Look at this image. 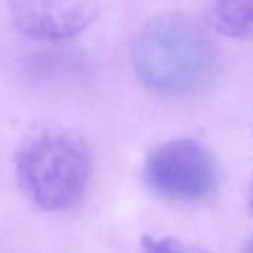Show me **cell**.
Returning a JSON list of instances; mask_svg holds the SVG:
<instances>
[{
    "instance_id": "7a4b0ae2",
    "label": "cell",
    "mask_w": 253,
    "mask_h": 253,
    "mask_svg": "<svg viewBox=\"0 0 253 253\" xmlns=\"http://www.w3.org/2000/svg\"><path fill=\"white\" fill-rule=\"evenodd\" d=\"M92 163L86 143L63 130H45L23 143L15 171L21 189L42 210L63 211L85 194Z\"/></svg>"
},
{
    "instance_id": "8992f818",
    "label": "cell",
    "mask_w": 253,
    "mask_h": 253,
    "mask_svg": "<svg viewBox=\"0 0 253 253\" xmlns=\"http://www.w3.org/2000/svg\"><path fill=\"white\" fill-rule=\"evenodd\" d=\"M137 253H210L204 247L176 237L145 235L140 240Z\"/></svg>"
},
{
    "instance_id": "5b68a950",
    "label": "cell",
    "mask_w": 253,
    "mask_h": 253,
    "mask_svg": "<svg viewBox=\"0 0 253 253\" xmlns=\"http://www.w3.org/2000/svg\"><path fill=\"white\" fill-rule=\"evenodd\" d=\"M206 17L219 35L237 39H253V0H207Z\"/></svg>"
},
{
    "instance_id": "277c9868",
    "label": "cell",
    "mask_w": 253,
    "mask_h": 253,
    "mask_svg": "<svg viewBox=\"0 0 253 253\" xmlns=\"http://www.w3.org/2000/svg\"><path fill=\"white\" fill-rule=\"evenodd\" d=\"M98 0H12L14 26L27 38L60 42L82 33L97 18Z\"/></svg>"
},
{
    "instance_id": "52a82bcc",
    "label": "cell",
    "mask_w": 253,
    "mask_h": 253,
    "mask_svg": "<svg viewBox=\"0 0 253 253\" xmlns=\"http://www.w3.org/2000/svg\"><path fill=\"white\" fill-rule=\"evenodd\" d=\"M247 209H249V213L253 216V174H252L250 185L247 189Z\"/></svg>"
},
{
    "instance_id": "ba28073f",
    "label": "cell",
    "mask_w": 253,
    "mask_h": 253,
    "mask_svg": "<svg viewBox=\"0 0 253 253\" xmlns=\"http://www.w3.org/2000/svg\"><path fill=\"white\" fill-rule=\"evenodd\" d=\"M241 253H253V238L243 247V250H241Z\"/></svg>"
},
{
    "instance_id": "6da1fadb",
    "label": "cell",
    "mask_w": 253,
    "mask_h": 253,
    "mask_svg": "<svg viewBox=\"0 0 253 253\" xmlns=\"http://www.w3.org/2000/svg\"><path fill=\"white\" fill-rule=\"evenodd\" d=\"M131 64L139 81L152 92L183 97L211 81L217 55L201 24L183 14L170 12L152 18L139 32Z\"/></svg>"
},
{
    "instance_id": "3957f363",
    "label": "cell",
    "mask_w": 253,
    "mask_h": 253,
    "mask_svg": "<svg viewBox=\"0 0 253 253\" xmlns=\"http://www.w3.org/2000/svg\"><path fill=\"white\" fill-rule=\"evenodd\" d=\"M219 179L213 154L194 139L163 143L143 164V180L148 188L171 201H204L216 192Z\"/></svg>"
}]
</instances>
